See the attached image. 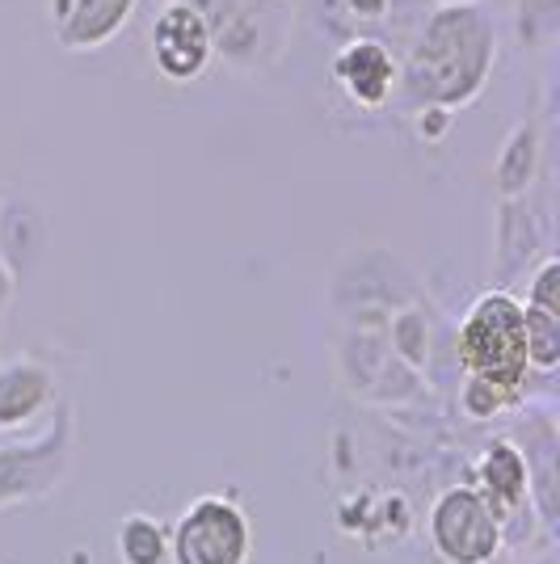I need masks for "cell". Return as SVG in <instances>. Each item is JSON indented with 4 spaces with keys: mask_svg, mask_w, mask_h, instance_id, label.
<instances>
[{
    "mask_svg": "<svg viewBox=\"0 0 560 564\" xmlns=\"http://www.w3.org/2000/svg\"><path fill=\"white\" fill-rule=\"evenodd\" d=\"M455 362L464 376L489 379L514 397H527V329H523V300L510 286L481 291L455 329Z\"/></svg>",
    "mask_w": 560,
    "mask_h": 564,
    "instance_id": "obj_2",
    "label": "cell"
},
{
    "mask_svg": "<svg viewBox=\"0 0 560 564\" xmlns=\"http://www.w3.org/2000/svg\"><path fill=\"white\" fill-rule=\"evenodd\" d=\"M523 329H527V362L539 376H552L560 367V312L523 304Z\"/></svg>",
    "mask_w": 560,
    "mask_h": 564,
    "instance_id": "obj_20",
    "label": "cell"
},
{
    "mask_svg": "<svg viewBox=\"0 0 560 564\" xmlns=\"http://www.w3.org/2000/svg\"><path fill=\"white\" fill-rule=\"evenodd\" d=\"M539 169H543V131L536 118H518L493 156V189L497 198L531 194Z\"/></svg>",
    "mask_w": 560,
    "mask_h": 564,
    "instance_id": "obj_14",
    "label": "cell"
},
{
    "mask_svg": "<svg viewBox=\"0 0 560 564\" xmlns=\"http://www.w3.org/2000/svg\"><path fill=\"white\" fill-rule=\"evenodd\" d=\"M497 64V25L485 4H430L409 51L400 55V89L409 106L464 110L485 94Z\"/></svg>",
    "mask_w": 560,
    "mask_h": 564,
    "instance_id": "obj_1",
    "label": "cell"
},
{
    "mask_svg": "<svg viewBox=\"0 0 560 564\" xmlns=\"http://www.w3.org/2000/svg\"><path fill=\"white\" fill-rule=\"evenodd\" d=\"M60 400V376L43 358H9L0 362V430L13 434L34 425Z\"/></svg>",
    "mask_w": 560,
    "mask_h": 564,
    "instance_id": "obj_12",
    "label": "cell"
},
{
    "mask_svg": "<svg viewBox=\"0 0 560 564\" xmlns=\"http://www.w3.org/2000/svg\"><path fill=\"white\" fill-rule=\"evenodd\" d=\"M76 459V409L72 400H55L51 422L25 438L0 447V510H18L47 501L72 471Z\"/></svg>",
    "mask_w": 560,
    "mask_h": 564,
    "instance_id": "obj_3",
    "label": "cell"
},
{
    "mask_svg": "<svg viewBox=\"0 0 560 564\" xmlns=\"http://www.w3.org/2000/svg\"><path fill=\"white\" fill-rule=\"evenodd\" d=\"M388 350L397 354L400 362H409L413 371H426L434 358V329H430V307L426 300H409L388 316Z\"/></svg>",
    "mask_w": 560,
    "mask_h": 564,
    "instance_id": "obj_17",
    "label": "cell"
},
{
    "mask_svg": "<svg viewBox=\"0 0 560 564\" xmlns=\"http://www.w3.org/2000/svg\"><path fill=\"white\" fill-rule=\"evenodd\" d=\"M518 404H523V397H514V392L497 388L489 379L464 376V383H460V413H464L467 422H493V417L510 413Z\"/></svg>",
    "mask_w": 560,
    "mask_h": 564,
    "instance_id": "obj_21",
    "label": "cell"
},
{
    "mask_svg": "<svg viewBox=\"0 0 560 564\" xmlns=\"http://www.w3.org/2000/svg\"><path fill=\"white\" fill-rule=\"evenodd\" d=\"M254 522L228 494L194 497L169 531V564H249Z\"/></svg>",
    "mask_w": 560,
    "mask_h": 564,
    "instance_id": "obj_6",
    "label": "cell"
},
{
    "mask_svg": "<svg viewBox=\"0 0 560 564\" xmlns=\"http://www.w3.org/2000/svg\"><path fill=\"white\" fill-rule=\"evenodd\" d=\"M451 122H455V110L446 106H413V135L421 143H443L451 135Z\"/></svg>",
    "mask_w": 560,
    "mask_h": 564,
    "instance_id": "obj_23",
    "label": "cell"
},
{
    "mask_svg": "<svg viewBox=\"0 0 560 564\" xmlns=\"http://www.w3.org/2000/svg\"><path fill=\"white\" fill-rule=\"evenodd\" d=\"M122 564H169V531L152 514H127L115 535Z\"/></svg>",
    "mask_w": 560,
    "mask_h": 564,
    "instance_id": "obj_19",
    "label": "cell"
},
{
    "mask_svg": "<svg viewBox=\"0 0 560 564\" xmlns=\"http://www.w3.org/2000/svg\"><path fill=\"white\" fill-rule=\"evenodd\" d=\"M211 25V43L236 72L270 68L291 39V0H186Z\"/></svg>",
    "mask_w": 560,
    "mask_h": 564,
    "instance_id": "obj_4",
    "label": "cell"
},
{
    "mask_svg": "<svg viewBox=\"0 0 560 564\" xmlns=\"http://www.w3.org/2000/svg\"><path fill=\"white\" fill-rule=\"evenodd\" d=\"M430 4H481V0H430Z\"/></svg>",
    "mask_w": 560,
    "mask_h": 564,
    "instance_id": "obj_25",
    "label": "cell"
},
{
    "mask_svg": "<svg viewBox=\"0 0 560 564\" xmlns=\"http://www.w3.org/2000/svg\"><path fill=\"white\" fill-rule=\"evenodd\" d=\"M148 55H152L157 76L169 85L203 80L211 59H215L207 18L186 0H164L152 18V30H148Z\"/></svg>",
    "mask_w": 560,
    "mask_h": 564,
    "instance_id": "obj_8",
    "label": "cell"
},
{
    "mask_svg": "<svg viewBox=\"0 0 560 564\" xmlns=\"http://www.w3.org/2000/svg\"><path fill=\"white\" fill-rule=\"evenodd\" d=\"M430 564H439V561H430ZM489 564H506V552H502V556H497V561H489Z\"/></svg>",
    "mask_w": 560,
    "mask_h": 564,
    "instance_id": "obj_26",
    "label": "cell"
},
{
    "mask_svg": "<svg viewBox=\"0 0 560 564\" xmlns=\"http://www.w3.org/2000/svg\"><path fill=\"white\" fill-rule=\"evenodd\" d=\"M510 34L518 51H548L560 34V0H514Z\"/></svg>",
    "mask_w": 560,
    "mask_h": 564,
    "instance_id": "obj_18",
    "label": "cell"
},
{
    "mask_svg": "<svg viewBox=\"0 0 560 564\" xmlns=\"http://www.w3.org/2000/svg\"><path fill=\"white\" fill-rule=\"evenodd\" d=\"M333 85L354 110H388L400 89V55L375 34H354L333 55Z\"/></svg>",
    "mask_w": 560,
    "mask_h": 564,
    "instance_id": "obj_9",
    "label": "cell"
},
{
    "mask_svg": "<svg viewBox=\"0 0 560 564\" xmlns=\"http://www.w3.org/2000/svg\"><path fill=\"white\" fill-rule=\"evenodd\" d=\"M337 312H346L351 325H388V316L418 295L413 270L388 249H358L337 265L329 286Z\"/></svg>",
    "mask_w": 560,
    "mask_h": 564,
    "instance_id": "obj_7",
    "label": "cell"
},
{
    "mask_svg": "<svg viewBox=\"0 0 560 564\" xmlns=\"http://www.w3.org/2000/svg\"><path fill=\"white\" fill-rule=\"evenodd\" d=\"M18 282L22 279L13 274V265L0 258V316H4V312L13 307V300H18Z\"/></svg>",
    "mask_w": 560,
    "mask_h": 564,
    "instance_id": "obj_24",
    "label": "cell"
},
{
    "mask_svg": "<svg viewBox=\"0 0 560 564\" xmlns=\"http://www.w3.org/2000/svg\"><path fill=\"white\" fill-rule=\"evenodd\" d=\"M527 304L543 307V312H560V258L557 253H543L531 265V279H527Z\"/></svg>",
    "mask_w": 560,
    "mask_h": 564,
    "instance_id": "obj_22",
    "label": "cell"
},
{
    "mask_svg": "<svg viewBox=\"0 0 560 564\" xmlns=\"http://www.w3.org/2000/svg\"><path fill=\"white\" fill-rule=\"evenodd\" d=\"M136 9H140V0H72L64 18L51 30H55V43L64 51L85 55V51L110 47L127 30V22L136 18Z\"/></svg>",
    "mask_w": 560,
    "mask_h": 564,
    "instance_id": "obj_13",
    "label": "cell"
},
{
    "mask_svg": "<svg viewBox=\"0 0 560 564\" xmlns=\"http://www.w3.org/2000/svg\"><path fill=\"white\" fill-rule=\"evenodd\" d=\"M523 459H527V476H531V506H536L539 522L548 531H557V425L552 417H531L527 422V438H514Z\"/></svg>",
    "mask_w": 560,
    "mask_h": 564,
    "instance_id": "obj_15",
    "label": "cell"
},
{
    "mask_svg": "<svg viewBox=\"0 0 560 564\" xmlns=\"http://www.w3.org/2000/svg\"><path fill=\"white\" fill-rule=\"evenodd\" d=\"M430 552L439 564H489L506 552V527L476 485H446L426 514Z\"/></svg>",
    "mask_w": 560,
    "mask_h": 564,
    "instance_id": "obj_5",
    "label": "cell"
},
{
    "mask_svg": "<svg viewBox=\"0 0 560 564\" xmlns=\"http://www.w3.org/2000/svg\"><path fill=\"white\" fill-rule=\"evenodd\" d=\"M47 249V219L30 198H0V258L13 265V274H30Z\"/></svg>",
    "mask_w": 560,
    "mask_h": 564,
    "instance_id": "obj_16",
    "label": "cell"
},
{
    "mask_svg": "<svg viewBox=\"0 0 560 564\" xmlns=\"http://www.w3.org/2000/svg\"><path fill=\"white\" fill-rule=\"evenodd\" d=\"M543 240H548V228H543L536 203L527 194L497 198V219H493V274H497V286H510L518 274H527L543 258Z\"/></svg>",
    "mask_w": 560,
    "mask_h": 564,
    "instance_id": "obj_10",
    "label": "cell"
},
{
    "mask_svg": "<svg viewBox=\"0 0 560 564\" xmlns=\"http://www.w3.org/2000/svg\"><path fill=\"white\" fill-rule=\"evenodd\" d=\"M476 489L489 497V506L502 514V527L510 531L523 514H536L531 506V476H527V459L514 438H493L485 443L481 459H476Z\"/></svg>",
    "mask_w": 560,
    "mask_h": 564,
    "instance_id": "obj_11",
    "label": "cell"
}]
</instances>
